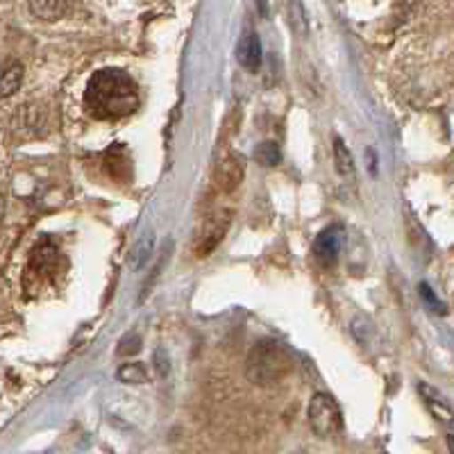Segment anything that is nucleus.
Here are the masks:
<instances>
[{
    "instance_id": "17",
    "label": "nucleus",
    "mask_w": 454,
    "mask_h": 454,
    "mask_svg": "<svg viewBox=\"0 0 454 454\" xmlns=\"http://www.w3.org/2000/svg\"><path fill=\"white\" fill-rule=\"evenodd\" d=\"M141 350V336L139 334H128L123 340L119 343V355L128 356V355H137Z\"/></svg>"
},
{
    "instance_id": "15",
    "label": "nucleus",
    "mask_w": 454,
    "mask_h": 454,
    "mask_svg": "<svg viewBox=\"0 0 454 454\" xmlns=\"http://www.w3.org/2000/svg\"><path fill=\"white\" fill-rule=\"evenodd\" d=\"M254 160L262 166H266V168H273V166H278L282 161V150H279V145L275 141H266V144H262L254 150Z\"/></svg>"
},
{
    "instance_id": "6",
    "label": "nucleus",
    "mask_w": 454,
    "mask_h": 454,
    "mask_svg": "<svg viewBox=\"0 0 454 454\" xmlns=\"http://www.w3.org/2000/svg\"><path fill=\"white\" fill-rule=\"evenodd\" d=\"M227 227H230V214L227 212L214 214V216L205 223V227H202V234L198 237V241H196L198 257H207V254L216 248L218 243L223 241V237H225Z\"/></svg>"
},
{
    "instance_id": "13",
    "label": "nucleus",
    "mask_w": 454,
    "mask_h": 454,
    "mask_svg": "<svg viewBox=\"0 0 454 454\" xmlns=\"http://www.w3.org/2000/svg\"><path fill=\"white\" fill-rule=\"evenodd\" d=\"M334 164L336 168H339L340 176L355 180V160H352L350 150L346 148V144H343L340 137H336L334 139Z\"/></svg>"
},
{
    "instance_id": "3",
    "label": "nucleus",
    "mask_w": 454,
    "mask_h": 454,
    "mask_svg": "<svg viewBox=\"0 0 454 454\" xmlns=\"http://www.w3.org/2000/svg\"><path fill=\"white\" fill-rule=\"evenodd\" d=\"M64 269H67V259H64L62 250L51 239H43L42 243H36L32 248L30 259H27V269H26V284L27 282H55L57 275H62Z\"/></svg>"
},
{
    "instance_id": "14",
    "label": "nucleus",
    "mask_w": 454,
    "mask_h": 454,
    "mask_svg": "<svg viewBox=\"0 0 454 454\" xmlns=\"http://www.w3.org/2000/svg\"><path fill=\"white\" fill-rule=\"evenodd\" d=\"M289 23H291V30H294L300 39H305L307 32H309V21H307V12L300 0H291Z\"/></svg>"
},
{
    "instance_id": "9",
    "label": "nucleus",
    "mask_w": 454,
    "mask_h": 454,
    "mask_svg": "<svg viewBox=\"0 0 454 454\" xmlns=\"http://www.w3.org/2000/svg\"><path fill=\"white\" fill-rule=\"evenodd\" d=\"M214 180H216L221 192H232V189H237L243 180V161L234 155L221 160L216 170H214Z\"/></svg>"
},
{
    "instance_id": "16",
    "label": "nucleus",
    "mask_w": 454,
    "mask_h": 454,
    "mask_svg": "<svg viewBox=\"0 0 454 454\" xmlns=\"http://www.w3.org/2000/svg\"><path fill=\"white\" fill-rule=\"evenodd\" d=\"M119 380L125 384H144L148 380V371L144 364H128L119 371Z\"/></svg>"
},
{
    "instance_id": "1",
    "label": "nucleus",
    "mask_w": 454,
    "mask_h": 454,
    "mask_svg": "<svg viewBox=\"0 0 454 454\" xmlns=\"http://www.w3.org/2000/svg\"><path fill=\"white\" fill-rule=\"evenodd\" d=\"M139 87L121 68L93 73L84 91V107L98 121H116L139 109Z\"/></svg>"
},
{
    "instance_id": "2",
    "label": "nucleus",
    "mask_w": 454,
    "mask_h": 454,
    "mask_svg": "<svg viewBox=\"0 0 454 454\" xmlns=\"http://www.w3.org/2000/svg\"><path fill=\"white\" fill-rule=\"evenodd\" d=\"M291 368H294V359L286 348L275 340H259L250 350L246 372H248L250 382L259 384V387H270L289 375Z\"/></svg>"
},
{
    "instance_id": "18",
    "label": "nucleus",
    "mask_w": 454,
    "mask_h": 454,
    "mask_svg": "<svg viewBox=\"0 0 454 454\" xmlns=\"http://www.w3.org/2000/svg\"><path fill=\"white\" fill-rule=\"evenodd\" d=\"M155 364H157V371H160V375H168V356H166V362H161V350L155 352Z\"/></svg>"
},
{
    "instance_id": "11",
    "label": "nucleus",
    "mask_w": 454,
    "mask_h": 454,
    "mask_svg": "<svg viewBox=\"0 0 454 454\" xmlns=\"http://www.w3.org/2000/svg\"><path fill=\"white\" fill-rule=\"evenodd\" d=\"M30 12L42 21H59L68 12V0H30Z\"/></svg>"
},
{
    "instance_id": "4",
    "label": "nucleus",
    "mask_w": 454,
    "mask_h": 454,
    "mask_svg": "<svg viewBox=\"0 0 454 454\" xmlns=\"http://www.w3.org/2000/svg\"><path fill=\"white\" fill-rule=\"evenodd\" d=\"M307 419L318 439H334L343 432V413L330 393H316L311 397Z\"/></svg>"
},
{
    "instance_id": "10",
    "label": "nucleus",
    "mask_w": 454,
    "mask_h": 454,
    "mask_svg": "<svg viewBox=\"0 0 454 454\" xmlns=\"http://www.w3.org/2000/svg\"><path fill=\"white\" fill-rule=\"evenodd\" d=\"M23 84V67L16 59H0V98L14 96Z\"/></svg>"
},
{
    "instance_id": "19",
    "label": "nucleus",
    "mask_w": 454,
    "mask_h": 454,
    "mask_svg": "<svg viewBox=\"0 0 454 454\" xmlns=\"http://www.w3.org/2000/svg\"><path fill=\"white\" fill-rule=\"evenodd\" d=\"M3 221H5V196L0 193V225H3Z\"/></svg>"
},
{
    "instance_id": "8",
    "label": "nucleus",
    "mask_w": 454,
    "mask_h": 454,
    "mask_svg": "<svg viewBox=\"0 0 454 454\" xmlns=\"http://www.w3.org/2000/svg\"><path fill=\"white\" fill-rule=\"evenodd\" d=\"M237 62L246 71L257 73L262 67V42L254 32H246L237 43Z\"/></svg>"
},
{
    "instance_id": "5",
    "label": "nucleus",
    "mask_w": 454,
    "mask_h": 454,
    "mask_svg": "<svg viewBox=\"0 0 454 454\" xmlns=\"http://www.w3.org/2000/svg\"><path fill=\"white\" fill-rule=\"evenodd\" d=\"M340 246H343V230H340L339 225L327 227V230H323V232L316 237L314 248H311L314 250V259L320 266L330 269V266L336 263V259H339Z\"/></svg>"
},
{
    "instance_id": "12",
    "label": "nucleus",
    "mask_w": 454,
    "mask_h": 454,
    "mask_svg": "<svg viewBox=\"0 0 454 454\" xmlns=\"http://www.w3.org/2000/svg\"><path fill=\"white\" fill-rule=\"evenodd\" d=\"M153 243H155V239H153V232L141 234L139 241H137L135 248H132V253H129V269L139 270L141 266L148 262L150 253H153Z\"/></svg>"
},
{
    "instance_id": "7",
    "label": "nucleus",
    "mask_w": 454,
    "mask_h": 454,
    "mask_svg": "<svg viewBox=\"0 0 454 454\" xmlns=\"http://www.w3.org/2000/svg\"><path fill=\"white\" fill-rule=\"evenodd\" d=\"M105 170L114 182H121V184L132 177V160H129L125 145H112L105 153Z\"/></svg>"
}]
</instances>
